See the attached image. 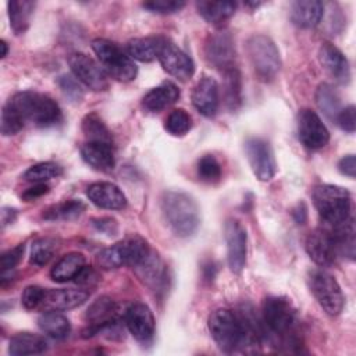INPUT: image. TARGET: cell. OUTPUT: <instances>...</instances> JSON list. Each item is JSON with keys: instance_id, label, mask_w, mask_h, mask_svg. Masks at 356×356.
I'll return each instance as SVG.
<instances>
[{"instance_id": "1", "label": "cell", "mask_w": 356, "mask_h": 356, "mask_svg": "<svg viewBox=\"0 0 356 356\" xmlns=\"http://www.w3.org/2000/svg\"><path fill=\"white\" fill-rule=\"evenodd\" d=\"M261 321L266 341L277 348L298 350L302 346L296 309L282 296H268L263 302Z\"/></svg>"}, {"instance_id": "2", "label": "cell", "mask_w": 356, "mask_h": 356, "mask_svg": "<svg viewBox=\"0 0 356 356\" xmlns=\"http://www.w3.org/2000/svg\"><path fill=\"white\" fill-rule=\"evenodd\" d=\"M161 210L168 227L177 236H191L199 227V206L195 199L185 192H165L161 197Z\"/></svg>"}, {"instance_id": "3", "label": "cell", "mask_w": 356, "mask_h": 356, "mask_svg": "<svg viewBox=\"0 0 356 356\" xmlns=\"http://www.w3.org/2000/svg\"><path fill=\"white\" fill-rule=\"evenodd\" d=\"M22 118L36 127H53L61 121V110L50 96L25 90L15 93L7 102Z\"/></svg>"}, {"instance_id": "4", "label": "cell", "mask_w": 356, "mask_h": 356, "mask_svg": "<svg viewBox=\"0 0 356 356\" xmlns=\"http://www.w3.org/2000/svg\"><path fill=\"white\" fill-rule=\"evenodd\" d=\"M313 200L320 218L330 228L345 222L350 217V195L342 186L318 185L313 191Z\"/></svg>"}, {"instance_id": "5", "label": "cell", "mask_w": 356, "mask_h": 356, "mask_svg": "<svg viewBox=\"0 0 356 356\" xmlns=\"http://www.w3.org/2000/svg\"><path fill=\"white\" fill-rule=\"evenodd\" d=\"M92 49L107 75L120 82H129L135 79L138 68L134 60L114 42L97 38L92 42Z\"/></svg>"}, {"instance_id": "6", "label": "cell", "mask_w": 356, "mask_h": 356, "mask_svg": "<svg viewBox=\"0 0 356 356\" xmlns=\"http://www.w3.org/2000/svg\"><path fill=\"white\" fill-rule=\"evenodd\" d=\"M246 51L254 74L261 81H271L281 68V56L275 43L266 35H253L246 42Z\"/></svg>"}, {"instance_id": "7", "label": "cell", "mask_w": 356, "mask_h": 356, "mask_svg": "<svg viewBox=\"0 0 356 356\" xmlns=\"http://www.w3.org/2000/svg\"><path fill=\"white\" fill-rule=\"evenodd\" d=\"M209 330L221 350L231 353L243 348V331L236 312L229 309L214 310L209 317Z\"/></svg>"}, {"instance_id": "8", "label": "cell", "mask_w": 356, "mask_h": 356, "mask_svg": "<svg viewBox=\"0 0 356 356\" xmlns=\"http://www.w3.org/2000/svg\"><path fill=\"white\" fill-rule=\"evenodd\" d=\"M309 286L318 305L330 316H338L343 309V293L337 280L324 270L309 274Z\"/></svg>"}, {"instance_id": "9", "label": "cell", "mask_w": 356, "mask_h": 356, "mask_svg": "<svg viewBox=\"0 0 356 356\" xmlns=\"http://www.w3.org/2000/svg\"><path fill=\"white\" fill-rule=\"evenodd\" d=\"M245 153L249 165L260 181H270L277 171L274 152L270 143L261 138H249L245 142Z\"/></svg>"}, {"instance_id": "10", "label": "cell", "mask_w": 356, "mask_h": 356, "mask_svg": "<svg viewBox=\"0 0 356 356\" xmlns=\"http://www.w3.org/2000/svg\"><path fill=\"white\" fill-rule=\"evenodd\" d=\"M68 65L74 76L95 92H102L108 88L106 71L89 56L83 53H72L68 56Z\"/></svg>"}, {"instance_id": "11", "label": "cell", "mask_w": 356, "mask_h": 356, "mask_svg": "<svg viewBox=\"0 0 356 356\" xmlns=\"http://www.w3.org/2000/svg\"><path fill=\"white\" fill-rule=\"evenodd\" d=\"M298 135L302 145L310 150L321 149L330 140L327 127L310 108H303L298 114Z\"/></svg>"}, {"instance_id": "12", "label": "cell", "mask_w": 356, "mask_h": 356, "mask_svg": "<svg viewBox=\"0 0 356 356\" xmlns=\"http://www.w3.org/2000/svg\"><path fill=\"white\" fill-rule=\"evenodd\" d=\"M227 242V259L228 267L232 273L239 274L246 263V231L239 221L229 218L224 227Z\"/></svg>"}, {"instance_id": "13", "label": "cell", "mask_w": 356, "mask_h": 356, "mask_svg": "<svg viewBox=\"0 0 356 356\" xmlns=\"http://www.w3.org/2000/svg\"><path fill=\"white\" fill-rule=\"evenodd\" d=\"M157 60L160 61L164 71L179 81L189 79L195 72L193 60L168 39H164Z\"/></svg>"}, {"instance_id": "14", "label": "cell", "mask_w": 356, "mask_h": 356, "mask_svg": "<svg viewBox=\"0 0 356 356\" xmlns=\"http://www.w3.org/2000/svg\"><path fill=\"white\" fill-rule=\"evenodd\" d=\"M204 54L210 64L222 71L235 67V46L232 36L225 32H214L211 33L204 44Z\"/></svg>"}, {"instance_id": "15", "label": "cell", "mask_w": 356, "mask_h": 356, "mask_svg": "<svg viewBox=\"0 0 356 356\" xmlns=\"http://www.w3.org/2000/svg\"><path fill=\"white\" fill-rule=\"evenodd\" d=\"M306 252L316 264L321 267L332 266L338 257V250L331 231L317 228L310 232L306 239Z\"/></svg>"}, {"instance_id": "16", "label": "cell", "mask_w": 356, "mask_h": 356, "mask_svg": "<svg viewBox=\"0 0 356 356\" xmlns=\"http://www.w3.org/2000/svg\"><path fill=\"white\" fill-rule=\"evenodd\" d=\"M118 309L115 302L108 296L97 298L86 310L85 318L88 321V328L83 331V337H93L99 334L110 323L120 320Z\"/></svg>"}, {"instance_id": "17", "label": "cell", "mask_w": 356, "mask_h": 356, "mask_svg": "<svg viewBox=\"0 0 356 356\" xmlns=\"http://www.w3.org/2000/svg\"><path fill=\"white\" fill-rule=\"evenodd\" d=\"M128 331L140 342H147L154 334V317L145 303L131 305L124 317Z\"/></svg>"}, {"instance_id": "18", "label": "cell", "mask_w": 356, "mask_h": 356, "mask_svg": "<svg viewBox=\"0 0 356 356\" xmlns=\"http://www.w3.org/2000/svg\"><path fill=\"white\" fill-rule=\"evenodd\" d=\"M86 196L95 206L100 209L121 210L127 206L124 192L111 182H95L89 185L86 189Z\"/></svg>"}, {"instance_id": "19", "label": "cell", "mask_w": 356, "mask_h": 356, "mask_svg": "<svg viewBox=\"0 0 356 356\" xmlns=\"http://www.w3.org/2000/svg\"><path fill=\"white\" fill-rule=\"evenodd\" d=\"M88 298L89 293L82 289H47L39 307L44 312H63L81 306Z\"/></svg>"}, {"instance_id": "20", "label": "cell", "mask_w": 356, "mask_h": 356, "mask_svg": "<svg viewBox=\"0 0 356 356\" xmlns=\"http://www.w3.org/2000/svg\"><path fill=\"white\" fill-rule=\"evenodd\" d=\"M318 58L324 70L339 83H348L350 79V68L346 57L332 43L324 42L318 50Z\"/></svg>"}, {"instance_id": "21", "label": "cell", "mask_w": 356, "mask_h": 356, "mask_svg": "<svg viewBox=\"0 0 356 356\" xmlns=\"http://www.w3.org/2000/svg\"><path fill=\"white\" fill-rule=\"evenodd\" d=\"M195 108L204 117H214L218 110V85L210 76L199 79L192 92Z\"/></svg>"}, {"instance_id": "22", "label": "cell", "mask_w": 356, "mask_h": 356, "mask_svg": "<svg viewBox=\"0 0 356 356\" xmlns=\"http://www.w3.org/2000/svg\"><path fill=\"white\" fill-rule=\"evenodd\" d=\"M81 156L88 165L102 172L111 171L115 164L113 145L110 143L86 142L81 147Z\"/></svg>"}, {"instance_id": "23", "label": "cell", "mask_w": 356, "mask_h": 356, "mask_svg": "<svg viewBox=\"0 0 356 356\" xmlns=\"http://www.w3.org/2000/svg\"><path fill=\"white\" fill-rule=\"evenodd\" d=\"M324 14V4L318 0H300L292 3L291 19L303 29L318 25Z\"/></svg>"}, {"instance_id": "24", "label": "cell", "mask_w": 356, "mask_h": 356, "mask_svg": "<svg viewBox=\"0 0 356 356\" xmlns=\"http://www.w3.org/2000/svg\"><path fill=\"white\" fill-rule=\"evenodd\" d=\"M179 97V89L175 83L172 82H163L159 86L153 88L152 90H149L142 100V106L145 107V110L150 111V113H159L161 110H164L165 107L171 106L172 103H175Z\"/></svg>"}, {"instance_id": "25", "label": "cell", "mask_w": 356, "mask_h": 356, "mask_svg": "<svg viewBox=\"0 0 356 356\" xmlns=\"http://www.w3.org/2000/svg\"><path fill=\"white\" fill-rule=\"evenodd\" d=\"M165 38L161 36H146V38H135L128 42L127 51L128 56L134 60L142 63H150L159 58L160 49L163 46Z\"/></svg>"}, {"instance_id": "26", "label": "cell", "mask_w": 356, "mask_h": 356, "mask_svg": "<svg viewBox=\"0 0 356 356\" xmlns=\"http://www.w3.org/2000/svg\"><path fill=\"white\" fill-rule=\"evenodd\" d=\"M47 349V341L38 334L18 332L11 337L8 343V353L13 356L39 355Z\"/></svg>"}, {"instance_id": "27", "label": "cell", "mask_w": 356, "mask_h": 356, "mask_svg": "<svg viewBox=\"0 0 356 356\" xmlns=\"http://www.w3.org/2000/svg\"><path fill=\"white\" fill-rule=\"evenodd\" d=\"M85 267V256L78 252H71L63 256L51 268L50 275L56 282H65L75 280L79 271Z\"/></svg>"}, {"instance_id": "28", "label": "cell", "mask_w": 356, "mask_h": 356, "mask_svg": "<svg viewBox=\"0 0 356 356\" xmlns=\"http://www.w3.org/2000/svg\"><path fill=\"white\" fill-rule=\"evenodd\" d=\"M139 278L143 280L147 285H150L152 288H157L160 289L161 285L165 282V268L161 263V260L159 259L157 253H154L153 250L150 252V254L136 267L134 268Z\"/></svg>"}, {"instance_id": "29", "label": "cell", "mask_w": 356, "mask_h": 356, "mask_svg": "<svg viewBox=\"0 0 356 356\" xmlns=\"http://www.w3.org/2000/svg\"><path fill=\"white\" fill-rule=\"evenodd\" d=\"M199 14L210 24H221L231 18L236 10L235 1H210L202 0L196 3Z\"/></svg>"}, {"instance_id": "30", "label": "cell", "mask_w": 356, "mask_h": 356, "mask_svg": "<svg viewBox=\"0 0 356 356\" xmlns=\"http://www.w3.org/2000/svg\"><path fill=\"white\" fill-rule=\"evenodd\" d=\"M39 328L49 337L54 339H64L71 331V324L68 318L57 312H44L38 318Z\"/></svg>"}, {"instance_id": "31", "label": "cell", "mask_w": 356, "mask_h": 356, "mask_svg": "<svg viewBox=\"0 0 356 356\" xmlns=\"http://www.w3.org/2000/svg\"><path fill=\"white\" fill-rule=\"evenodd\" d=\"M222 92H224V102L225 106L235 111L242 104V78L241 72L236 67L228 68L224 71V83H222Z\"/></svg>"}, {"instance_id": "32", "label": "cell", "mask_w": 356, "mask_h": 356, "mask_svg": "<svg viewBox=\"0 0 356 356\" xmlns=\"http://www.w3.org/2000/svg\"><path fill=\"white\" fill-rule=\"evenodd\" d=\"M8 17L10 25L17 35L24 33L31 21V15L35 8V3L29 0H13L8 1Z\"/></svg>"}, {"instance_id": "33", "label": "cell", "mask_w": 356, "mask_h": 356, "mask_svg": "<svg viewBox=\"0 0 356 356\" xmlns=\"http://www.w3.org/2000/svg\"><path fill=\"white\" fill-rule=\"evenodd\" d=\"M316 103L317 107L324 113V115L330 120H337L341 108V99L338 92L330 83L318 85L316 90Z\"/></svg>"}, {"instance_id": "34", "label": "cell", "mask_w": 356, "mask_h": 356, "mask_svg": "<svg viewBox=\"0 0 356 356\" xmlns=\"http://www.w3.org/2000/svg\"><path fill=\"white\" fill-rule=\"evenodd\" d=\"M82 132L85 134L88 142H103L113 145L111 132L96 113H90L83 117Z\"/></svg>"}, {"instance_id": "35", "label": "cell", "mask_w": 356, "mask_h": 356, "mask_svg": "<svg viewBox=\"0 0 356 356\" xmlns=\"http://www.w3.org/2000/svg\"><path fill=\"white\" fill-rule=\"evenodd\" d=\"M85 210V204L81 200H65L50 206L44 210L43 218L49 221L56 220H74Z\"/></svg>"}, {"instance_id": "36", "label": "cell", "mask_w": 356, "mask_h": 356, "mask_svg": "<svg viewBox=\"0 0 356 356\" xmlns=\"http://www.w3.org/2000/svg\"><path fill=\"white\" fill-rule=\"evenodd\" d=\"M96 263L100 268H104V270H114L121 266H125L124 242H118L99 252L96 256Z\"/></svg>"}, {"instance_id": "37", "label": "cell", "mask_w": 356, "mask_h": 356, "mask_svg": "<svg viewBox=\"0 0 356 356\" xmlns=\"http://www.w3.org/2000/svg\"><path fill=\"white\" fill-rule=\"evenodd\" d=\"M57 241L53 238H39L31 248V263L35 266H44L50 261L57 250Z\"/></svg>"}, {"instance_id": "38", "label": "cell", "mask_w": 356, "mask_h": 356, "mask_svg": "<svg viewBox=\"0 0 356 356\" xmlns=\"http://www.w3.org/2000/svg\"><path fill=\"white\" fill-rule=\"evenodd\" d=\"M63 168L53 161H46V163H39L35 164L32 167H29L25 174L24 178L29 182H36V184H42L44 181H49L51 178H56L58 175H61Z\"/></svg>"}, {"instance_id": "39", "label": "cell", "mask_w": 356, "mask_h": 356, "mask_svg": "<svg viewBox=\"0 0 356 356\" xmlns=\"http://www.w3.org/2000/svg\"><path fill=\"white\" fill-rule=\"evenodd\" d=\"M191 127H192V118L184 108L172 110L165 118V124H164L165 131L174 136L185 135L191 129Z\"/></svg>"}, {"instance_id": "40", "label": "cell", "mask_w": 356, "mask_h": 356, "mask_svg": "<svg viewBox=\"0 0 356 356\" xmlns=\"http://www.w3.org/2000/svg\"><path fill=\"white\" fill-rule=\"evenodd\" d=\"M197 175L204 182H217L221 178V165L213 154H204L197 161Z\"/></svg>"}, {"instance_id": "41", "label": "cell", "mask_w": 356, "mask_h": 356, "mask_svg": "<svg viewBox=\"0 0 356 356\" xmlns=\"http://www.w3.org/2000/svg\"><path fill=\"white\" fill-rule=\"evenodd\" d=\"M24 125L25 122L22 121L19 114L7 103L1 111V134L4 136L15 135L22 129Z\"/></svg>"}, {"instance_id": "42", "label": "cell", "mask_w": 356, "mask_h": 356, "mask_svg": "<svg viewBox=\"0 0 356 356\" xmlns=\"http://www.w3.org/2000/svg\"><path fill=\"white\" fill-rule=\"evenodd\" d=\"M63 93L72 102H79L83 97V89L81 88L78 79L71 75H61L57 81Z\"/></svg>"}, {"instance_id": "43", "label": "cell", "mask_w": 356, "mask_h": 356, "mask_svg": "<svg viewBox=\"0 0 356 356\" xmlns=\"http://www.w3.org/2000/svg\"><path fill=\"white\" fill-rule=\"evenodd\" d=\"M146 10L157 14H172L185 7V1L178 0H154V1H146L142 4Z\"/></svg>"}, {"instance_id": "44", "label": "cell", "mask_w": 356, "mask_h": 356, "mask_svg": "<svg viewBox=\"0 0 356 356\" xmlns=\"http://www.w3.org/2000/svg\"><path fill=\"white\" fill-rule=\"evenodd\" d=\"M46 289L38 286V285H29L24 289L22 295H21V302L24 305L25 309L31 310V309H36L40 306L43 296H44Z\"/></svg>"}, {"instance_id": "45", "label": "cell", "mask_w": 356, "mask_h": 356, "mask_svg": "<svg viewBox=\"0 0 356 356\" xmlns=\"http://www.w3.org/2000/svg\"><path fill=\"white\" fill-rule=\"evenodd\" d=\"M24 250H25V245H24V243H19V245H17L15 248H13V249L4 252V253L1 254V259H0L1 273L13 271L14 267L21 261L22 254H24Z\"/></svg>"}, {"instance_id": "46", "label": "cell", "mask_w": 356, "mask_h": 356, "mask_svg": "<svg viewBox=\"0 0 356 356\" xmlns=\"http://www.w3.org/2000/svg\"><path fill=\"white\" fill-rule=\"evenodd\" d=\"M335 121L338 122V125L345 132L353 134L355 128H356V108H355V106L350 104V106H346L345 108H342L339 111V114L337 115Z\"/></svg>"}, {"instance_id": "47", "label": "cell", "mask_w": 356, "mask_h": 356, "mask_svg": "<svg viewBox=\"0 0 356 356\" xmlns=\"http://www.w3.org/2000/svg\"><path fill=\"white\" fill-rule=\"evenodd\" d=\"M97 280H99V275L95 271V268L90 267V266H85L79 271V274L75 277V282L76 284H79V285H89V286L96 284Z\"/></svg>"}, {"instance_id": "48", "label": "cell", "mask_w": 356, "mask_h": 356, "mask_svg": "<svg viewBox=\"0 0 356 356\" xmlns=\"http://www.w3.org/2000/svg\"><path fill=\"white\" fill-rule=\"evenodd\" d=\"M338 170L341 171V174L349 177V178H355L356 175V159L353 154H348L345 157H342L338 163Z\"/></svg>"}, {"instance_id": "49", "label": "cell", "mask_w": 356, "mask_h": 356, "mask_svg": "<svg viewBox=\"0 0 356 356\" xmlns=\"http://www.w3.org/2000/svg\"><path fill=\"white\" fill-rule=\"evenodd\" d=\"M93 225L100 232H104L107 235H114L117 232V222L114 218H108V217L97 218V220H93Z\"/></svg>"}, {"instance_id": "50", "label": "cell", "mask_w": 356, "mask_h": 356, "mask_svg": "<svg viewBox=\"0 0 356 356\" xmlns=\"http://www.w3.org/2000/svg\"><path fill=\"white\" fill-rule=\"evenodd\" d=\"M49 192V186L44 185L43 182L42 184H38L32 188H28L24 193H22V199L26 200V202H31V200H35L43 195H46Z\"/></svg>"}, {"instance_id": "51", "label": "cell", "mask_w": 356, "mask_h": 356, "mask_svg": "<svg viewBox=\"0 0 356 356\" xmlns=\"http://www.w3.org/2000/svg\"><path fill=\"white\" fill-rule=\"evenodd\" d=\"M17 217V210L15 209H10V207H4L1 210V224L3 227H6L7 224H11Z\"/></svg>"}, {"instance_id": "52", "label": "cell", "mask_w": 356, "mask_h": 356, "mask_svg": "<svg viewBox=\"0 0 356 356\" xmlns=\"http://www.w3.org/2000/svg\"><path fill=\"white\" fill-rule=\"evenodd\" d=\"M293 217L300 224L306 220V207H305V204H299L298 206V209L293 211Z\"/></svg>"}, {"instance_id": "53", "label": "cell", "mask_w": 356, "mask_h": 356, "mask_svg": "<svg viewBox=\"0 0 356 356\" xmlns=\"http://www.w3.org/2000/svg\"><path fill=\"white\" fill-rule=\"evenodd\" d=\"M0 47H1V58H4L7 56V51H8V46H7V42L6 40H0Z\"/></svg>"}]
</instances>
